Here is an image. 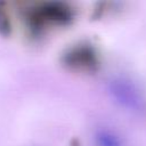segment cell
Listing matches in <instances>:
<instances>
[{
	"label": "cell",
	"mask_w": 146,
	"mask_h": 146,
	"mask_svg": "<svg viewBox=\"0 0 146 146\" xmlns=\"http://www.w3.org/2000/svg\"><path fill=\"white\" fill-rule=\"evenodd\" d=\"M76 16V8L66 1L36 0L0 3V29L11 32L19 22L25 34L31 39H39L48 33L70 25Z\"/></svg>",
	"instance_id": "cell-1"
},
{
	"label": "cell",
	"mask_w": 146,
	"mask_h": 146,
	"mask_svg": "<svg viewBox=\"0 0 146 146\" xmlns=\"http://www.w3.org/2000/svg\"><path fill=\"white\" fill-rule=\"evenodd\" d=\"M59 62L72 73L92 75L102 68L103 57L96 44L88 40H81L65 48L60 54Z\"/></svg>",
	"instance_id": "cell-2"
},
{
	"label": "cell",
	"mask_w": 146,
	"mask_h": 146,
	"mask_svg": "<svg viewBox=\"0 0 146 146\" xmlns=\"http://www.w3.org/2000/svg\"><path fill=\"white\" fill-rule=\"evenodd\" d=\"M107 91L122 107L138 110L143 104V97L133 82L125 78H113L107 82Z\"/></svg>",
	"instance_id": "cell-3"
},
{
	"label": "cell",
	"mask_w": 146,
	"mask_h": 146,
	"mask_svg": "<svg viewBox=\"0 0 146 146\" xmlns=\"http://www.w3.org/2000/svg\"><path fill=\"white\" fill-rule=\"evenodd\" d=\"M125 5L123 2H117V1H98L94 5L92 10H91V18L92 19H102L107 16H113L115 14L121 13L124 10Z\"/></svg>",
	"instance_id": "cell-4"
},
{
	"label": "cell",
	"mask_w": 146,
	"mask_h": 146,
	"mask_svg": "<svg viewBox=\"0 0 146 146\" xmlns=\"http://www.w3.org/2000/svg\"><path fill=\"white\" fill-rule=\"evenodd\" d=\"M95 140L98 146H122L121 137L108 129H99L95 133Z\"/></svg>",
	"instance_id": "cell-5"
},
{
	"label": "cell",
	"mask_w": 146,
	"mask_h": 146,
	"mask_svg": "<svg viewBox=\"0 0 146 146\" xmlns=\"http://www.w3.org/2000/svg\"><path fill=\"white\" fill-rule=\"evenodd\" d=\"M71 146H80V141L78 139H74V140H72Z\"/></svg>",
	"instance_id": "cell-6"
}]
</instances>
